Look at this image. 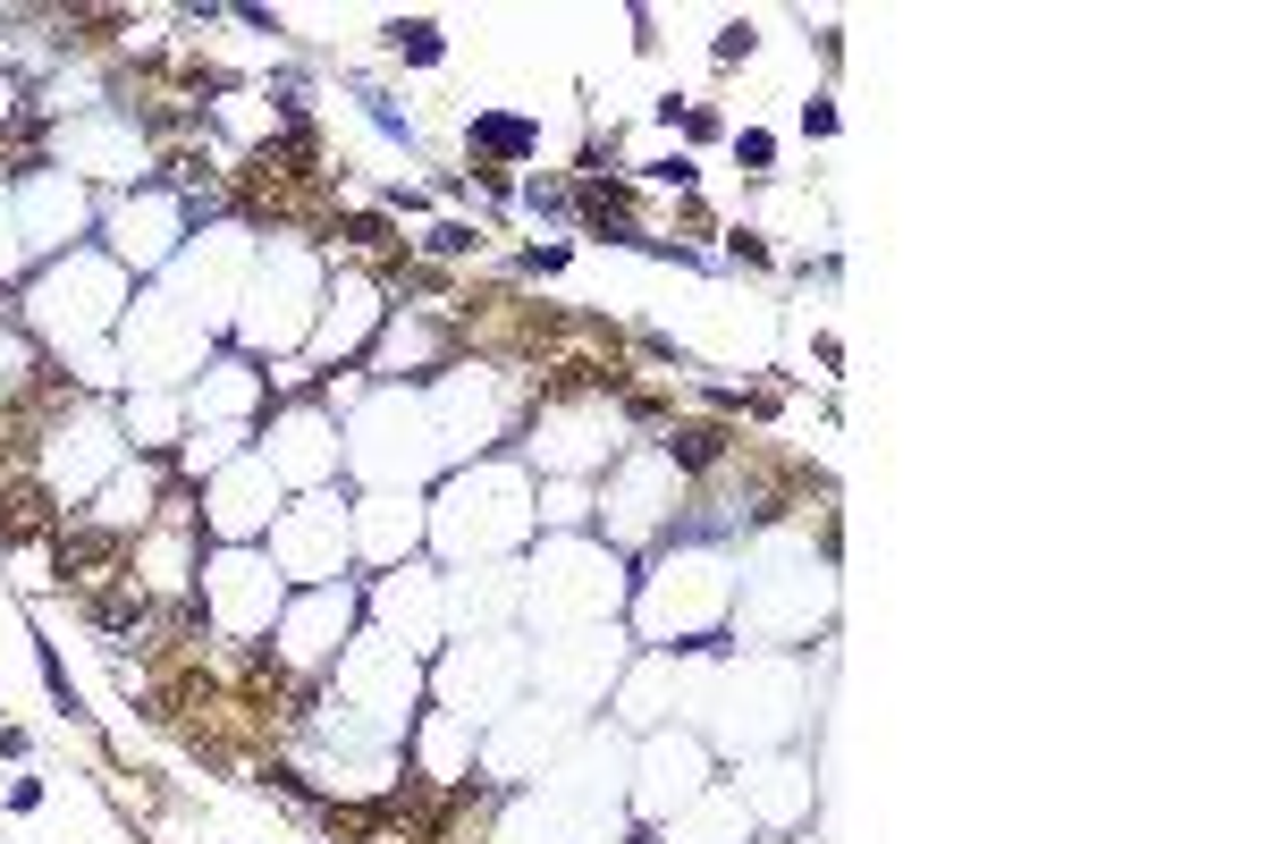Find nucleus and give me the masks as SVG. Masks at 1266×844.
<instances>
[{"instance_id":"1","label":"nucleus","mask_w":1266,"mask_h":844,"mask_svg":"<svg viewBox=\"0 0 1266 844\" xmlns=\"http://www.w3.org/2000/svg\"><path fill=\"white\" fill-rule=\"evenodd\" d=\"M474 145H490V152H532L541 136H532L524 119H474Z\"/></svg>"},{"instance_id":"2","label":"nucleus","mask_w":1266,"mask_h":844,"mask_svg":"<svg viewBox=\"0 0 1266 844\" xmlns=\"http://www.w3.org/2000/svg\"><path fill=\"white\" fill-rule=\"evenodd\" d=\"M389 43L406 51V60H439V25H430V18H397V25H389Z\"/></svg>"},{"instance_id":"3","label":"nucleus","mask_w":1266,"mask_h":844,"mask_svg":"<svg viewBox=\"0 0 1266 844\" xmlns=\"http://www.w3.org/2000/svg\"><path fill=\"white\" fill-rule=\"evenodd\" d=\"M363 110H372V127H381V136H397V145H406V110H397L389 94H363Z\"/></svg>"}]
</instances>
